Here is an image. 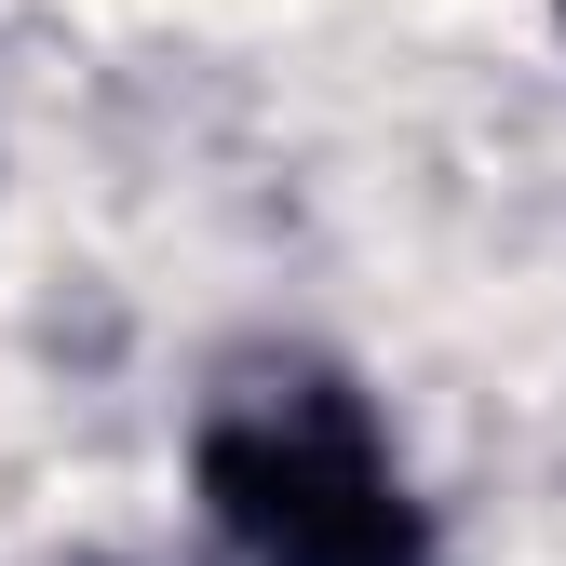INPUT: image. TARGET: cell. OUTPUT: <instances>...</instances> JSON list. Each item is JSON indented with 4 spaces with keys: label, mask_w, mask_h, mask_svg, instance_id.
Instances as JSON below:
<instances>
[{
    "label": "cell",
    "mask_w": 566,
    "mask_h": 566,
    "mask_svg": "<svg viewBox=\"0 0 566 566\" xmlns=\"http://www.w3.org/2000/svg\"><path fill=\"white\" fill-rule=\"evenodd\" d=\"M202 513H217L256 566H432V526L391 485L350 405L297 418H217L202 432Z\"/></svg>",
    "instance_id": "cell-1"
},
{
    "label": "cell",
    "mask_w": 566,
    "mask_h": 566,
    "mask_svg": "<svg viewBox=\"0 0 566 566\" xmlns=\"http://www.w3.org/2000/svg\"><path fill=\"white\" fill-rule=\"evenodd\" d=\"M553 14H566V0H553Z\"/></svg>",
    "instance_id": "cell-2"
}]
</instances>
